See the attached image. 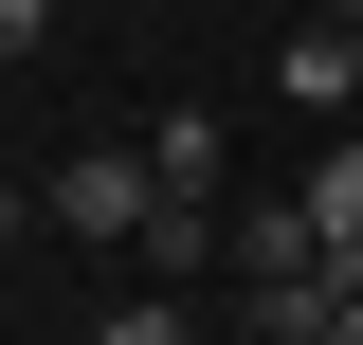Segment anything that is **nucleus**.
<instances>
[{
  "mask_svg": "<svg viewBox=\"0 0 363 345\" xmlns=\"http://www.w3.org/2000/svg\"><path fill=\"white\" fill-rule=\"evenodd\" d=\"M91 345H200V327H182V291H128V309H109Z\"/></svg>",
  "mask_w": 363,
  "mask_h": 345,
  "instance_id": "nucleus-6",
  "label": "nucleus"
},
{
  "mask_svg": "<svg viewBox=\"0 0 363 345\" xmlns=\"http://www.w3.org/2000/svg\"><path fill=\"white\" fill-rule=\"evenodd\" d=\"M145 164H164V200H218L236 146H218V109H164V128H145Z\"/></svg>",
  "mask_w": 363,
  "mask_h": 345,
  "instance_id": "nucleus-3",
  "label": "nucleus"
},
{
  "mask_svg": "<svg viewBox=\"0 0 363 345\" xmlns=\"http://www.w3.org/2000/svg\"><path fill=\"white\" fill-rule=\"evenodd\" d=\"M18 218H37V182H0V236H18Z\"/></svg>",
  "mask_w": 363,
  "mask_h": 345,
  "instance_id": "nucleus-9",
  "label": "nucleus"
},
{
  "mask_svg": "<svg viewBox=\"0 0 363 345\" xmlns=\"http://www.w3.org/2000/svg\"><path fill=\"white\" fill-rule=\"evenodd\" d=\"M236 291H255V345H327V255L309 273H236Z\"/></svg>",
  "mask_w": 363,
  "mask_h": 345,
  "instance_id": "nucleus-4",
  "label": "nucleus"
},
{
  "mask_svg": "<svg viewBox=\"0 0 363 345\" xmlns=\"http://www.w3.org/2000/svg\"><path fill=\"white\" fill-rule=\"evenodd\" d=\"M128 255H145V273H200V255H218V218H200V200H145V236H128Z\"/></svg>",
  "mask_w": 363,
  "mask_h": 345,
  "instance_id": "nucleus-5",
  "label": "nucleus"
},
{
  "mask_svg": "<svg viewBox=\"0 0 363 345\" xmlns=\"http://www.w3.org/2000/svg\"><path fill=\"white\" fill-rule=\"evenodd\" d=\"M272 73H291V109H309V128H345V109H363V18H327V0H309V37L272 55Z\"/></svg>",
  "mask_w": 363,
  "mask_h": 345,
  "instance_id": "nucleus-2",
  "label": "nucleus"
},
{
  "mask_svg": "<svg viewBox=\"0 0 363 345\" xmlns=\"http://www.w3.org/2000/svg\"><path fill=\"white\" fill-rule=\"evenodd\" d=\"M37 37H55V0H0V55H37Z\"/></svg>",
  "mask_w": 363,
  "mask_h": 345,
  "instance_id": "nucleus-7",
  "label": "nucleus"
},
{
  "mask_svg": "<svg viewBox=\"0 0 363 345\" xmlns=\"http://www.w3.org/2000/svg\"><path fill=\"white\" fill-rule=\"evenodd\" d=\"M327 345H363V291H327Z\"/></svg>",
  "mask_w": 363,
  "mask_h": 345,
  "instance_id": "nucleus-8",
  "label": "nucleus"
},
{
  "mask_svg": "<svg viewBox=\"0 0 363 345\" xmlns=\"http://www.w3.org/2000/svg\"><path fill=\"white\" fill-rule=\"evenodd\" d=\"M145 200H164V164H145V146H73V164L37 182V218H55V236H91V255H128Z\"/></svg>",
  "mask_w": 363,
  "mask_h": 345,
  "instance_id": "nucleus-1",
  "label": "nucleus"
}]
</instances>
